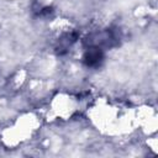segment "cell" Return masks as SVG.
<instances>
[{
	"mask_svg": "<svg viewBox=\"0 0 158 158\" xmlns=\"http://www.w3.org/2000/svg\"><path fill=\"white\" fill-rule=\"evenodd\" d=\"M102 59V53H101V49L99 47H90L88 48L85 56H84V60L88 65L90 67H95L98 65Z\"/></svg>",
	"mask_w": 158,
	"mask_h": 158,
	"instance_id": "1",
	"label": "cell"
}]
</instances>
